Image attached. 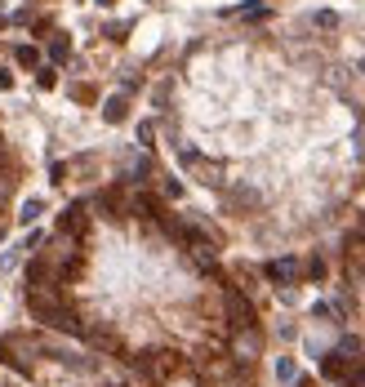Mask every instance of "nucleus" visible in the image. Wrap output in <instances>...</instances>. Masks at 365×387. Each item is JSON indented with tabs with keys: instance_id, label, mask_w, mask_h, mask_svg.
Wrapping results in <instances>:
<instances>
[{
	"instance_id": "1",
	"label": "nucleus",
	"mask_w": 365,
	"mask_h": 387,
	"mask_svg": "<svg viewBox=\"0 0 365 387\" xmlns=\"http://www.w3.org/2000/svg\"><path fill=\"white\" fill-rule=\"evenodd\" d=\"M156 120L183 174L267 232L325 228L365 183L357 67L312 32L192 41L156 85Z\"/></svg>"
},
{
	"instance_id": "2",
	"label": "nucleus",
	"mask_w": 365,
	"mask_h": 387,
	"mask_svg": "<svg viewBox=\"0 0 365 387\" xmlns=\"http://www.w3.org/2000/svg\"><path fill=\"white\" fill-rule=\"evenodd\" d=\"M41 325L120 361L143 387H254L263 325L214 241L143 187L58 214L23 272Z\"/></svg>"
},
{
	"instance_id": "3",
	"label": "nucleus",
	"mask_w": 365,
	"mask_h": 387,
	"mask_svg": "<svg viewBox=\"0 0 365 387\" xmlns=\"http://www.w3.org/2000/svg\"><path fill=\"white\" fill-rule=\"evenodd\" d=\"M23 156H18V147L9 143V134L0 129V236L9 228V214H14V196L18 187H23Z\"/></svg>"
},
{
	"instance_id": "4",
	"label": "nucleus",
	"mask_w": 365,
	"mask_h": 387,
	"mask_svg": "<svg viewBox=\"0 0 365 387\" xmlns=\"http://www.w3.org/2000/svg\"><path fill=\"white\" fill-rule=\"evenodd\" d=\"M263 272H267V280H276V285H294V280L303 276V258H294V254H289V258H272Z\"/></svg>"
},
{
	"instance_id": "5",
	"label": "nucleus",
	"mask_w": 365,
	"mask_h": 387,
	"mask_svg": "<svg viewBox=\"0 0 365 387\" xmlns=\"http://www.w3.org/2000/svg\"><path fill=\"white\" fill-rule=\"evenodd\" d=\"M45 58H49V67H67L71 63V36H63V32H54V41H49V49H45Z\"/></svg>"
},
{
	"instance_id": "6",
	"label": "nucleus",
	"mask_w": 365,
	"mask_h": 387,
	"mask_svg": "<svg viewBox=\"0 0 365 387\" xmlns=\"http://www.w3.org/2000/svg\"><path fill=\"white\" fill-rule=\"evenodd\" d=\"M102 120H107V125H125L129 120V98L125 93H111V98L102 102Z\"/></svg>"
},
{
	"instance_id": "7",
	"label": "nucleus",
	"mask_w": 365,
	"mask_h": 387,
	"mask_svg": "<svg viewBox=\"0 0 365 387\" xmlns=\"http://www.w3.org/2000/svg\"><path fill=\"white\" fill-rule=\"evenodd\" d=\"M41 58H45V54L36 49V45H18V49H14V63L23 71H36V67H41Z\"/></svg>"
},
{
	"instance_id": "8",
	"label": "nucleus",
	"mask_w": 365,
	"mask_h": 387,
	"mask_svg": "<svg viewBox=\"0 0 365 387\" xmlns=\"http://www.w3.org/2000/svg\"><path fill=\"white\" fill-rule=\"evenodd\" d=\"M41 214H45V201H27L23 210H18V223H23V228H32V223L41 219Z\"/></svg>"
},
{
	"instance_id": "9",
	"label": "nucleus",
	"mask_w": 365,
	"mask_h": 387,
	"mask_svg": "<svg viewBox=\"0 0 365 387\" xmlns=\"http://www.w3.org/2000/svg\"><path fill=\"white\" fill-rule=\"evenodd\" d=\"M36 71H41V76H36L41 89H54V85H58V67H49V63H45V67H36Z\"/></svg>"
},
{
	"instance_id": "10",
	"label": "nucleus",
	"mask_w": 365,
	"mask_h": 387,
	"mask_svg": "<svg viewBox=\"0 0 365 387\" xmlns=\"http://www.w3.org/2000/svg\"><path fill=\"white\" fill-rule=\"evenodd\" d=\"M276 379H280V383L294 379V361H289V356H280V361H276Z\"/></svg>"
},
{
	"instance_id": "11",
	"label": "nucleus",
	"mask_w": 365,
	"mask_h": 387,
	"mask_svg": "<svg viewBox=\"0 0 365 387\" xmlns=\"http://www.w3.org/2000/svg\"><path fill=\"white\" fill-rule=\"evenodd\" d=\"M71 98H76V102H93V98H98V89H93V85H76Z\"/></svg>"
},
{
	"instance_id": "12",
	"label": "nucleus",
	"mask_w": 365,
	"mask_h": 387,
	"mask_svg": "<svg viewBox=\"0 0 365 387\" xmlns=\"http://www.w3.org/2000/svg\"><path fill=\"white\" fill-rule=\"evenodd\" d=\"M14 85H18V76H14V71L5 67V63H0V93H9V89H14Z\"/></svg>"
},
{
	"instance_id": "13",
	"label": "nucleus",
	"mask_w": 365,
	"mask_h": 387,
	"mask_svg": "<svg viewBox=\"0 0 365 387\" xmlns=\"http://www.w3.org/2000/svg\"><path fill=\"white\" fill-rule=\"evenodd\" d=\"M294 387H316V383H312V379H298V383H294Z\"/></svg>"
},
{
	"instance_id": "14",
	"label": "nucleus",
	"mask_w": 365,
	"mask_h": 387,
	"mask_svg": "<svg viewBox=\"0 0 365 387\" xmlns=\"http://www.w3.org/2000/svg\"><path fill=\"white\" fill-rule=\"evenodd\" d=\"M98 5H102V9H111V5H120V0H98Z\"/></svg>"
}]
</instances>
